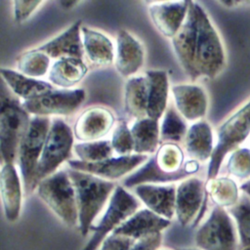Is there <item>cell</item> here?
Listing matches in <instances>:
<instances>
[{
	"mask_svg": "<svg viewBox=\"0 0 250 250\" xmlns=\"http://www.w3.org/2000/svg\"><path fill=\"white\" fill-rule=\"evenodd\" d=\"M40 199L66 226L78 228L75 190L67 170H58L43 179L35 188Z\"/></svg>",
	"mask_w": 250,
	"mask_h": 250,
	"instance_id": "5",
	"label": "cell"
},
{
	"mask_svg": "<svg viewBox=\"0 0 250 250\" xmlns=\"http://www.w3.org/2000/svg\"><path fill=\"white\" fill-rule=\"evenodd\" d=\"M148 155L133 153L124 156H112L100 162H83L78 159H69L68 167L74 170L86 172L106 181H115L128 174H132L141 167Z\"/></svg>",
	"mask_w": 250,
	"mask_h": 250,
	"instance_id": "13",
	"label": "cell"
},
{
	"mask_svg": "<svg viewBox=\"0 0 250 250\" xmlns=\"http://www.w3.org/2000/svg\"><path fill=\"white\" fill-rule=\"evenodd\" d=\"M0 93V153L2 163L17 161L20 144L28 128L31 117L20 100L4 82Z\"/></svg>",
	"mask_w": 250,
	"mask_h": 250,
	"instance_id": "4",
	"label": "cell"
},
{
	"mask_svg": "<svg viewBox=\"0 0 250 250\" xmlns=\"http://www.w3.org/2000/svg\"><path fill=\"white\" fill-rule=\"evenodd\" d=\"M174 53L191 81L214 79L225 67L222 40L203 7L189 1L187 19L173 39Z\"/></svg>",
	"mask_w": 250,
	"mask_h": 250,
	"instance_id": "1",
	"label": "cell"
},
{
	"mask_svg": "<svg viewBox=\"0 0 250 250\" xmlns=\"http://www.w3.org/2000/svg\"><path fill=\"white\" fill-rule=\"evenodd\" d=\"M62 5V7H63L64 9H71L73 6H75L76 4H78L77 1H62L60 3Z\"/></svg>",
	"mask_w": 250,
	"mask_h": 250,
	"instance_id": "40",
	"label": "cell"
},
{
	"mask_svg": "<svg viewBox=\"0 0 250 250\" xmlns=\"http://www.w3.org/2000/svg\"><path fill=\"white\" fill-rule=\"evenodd\" d=\"M229 174L238 179H248L250 177V149L236 148L229 157L227 163Z\"/></svg>",
	"mask_w": 250,
	"mask_h": 250,
	"instance_id": "35",
	"label": "cell"
},
{
	"mask_svg": "<svg viewBox=\"0 0 250 250\" xmlns=\"http://www.w3.org/2000/svg\"><path fill=\"white\" fill-rule=\"evenodd\" d=\"M81 27L82 21H76L66 29L36 48L55 61L66 57L83 59Z\"/></svg>",
	"mask_w": 250,
	"mask_h": 250,
	"instance_id": "21",
	"label": "cell"
},
{
	"mask_svg": "<svg viewBox=\"0 0 250 250\" xmlns=\"http://www.w3.org/2000/svg\"><path fill=\"white\" fill-rule=\"evenodd\" d=\"M185 118L175 107H167L160 123V141L162 143L178 144L184 141L188 132Z\"/></svg>",
	"mask_w": 250,
	"mask_h": 250,
	"instance_id": "31",
	"label": "cell"
},
{
	"mask_svg": "<svg viewBox=\"0 0 250 250\" xmlns=\"http://www.w3.org/2000/svg\"><path fill=\"white\" fill-rule=\"evenodd\" d=\"M115 123L113 112L102 105H94L83 110L74 121L72 131L75 140L95 142L104 140Z\"/></svg>",
	"mask_w": 250,
	"mask_h": 250,
	"instance_id": "14",
	"label": "cell"
},
{
	"mask_svg": "<svg viewBox=\"0 0 250 250\" xmlns=\"http://www.w3.org/2000/svg\"><path fill=\"white\" fill-rule=\"evenodd\" d=\"M51 58L37 48L21 53L17 59V70L21 74L41 79L48 75L51 68Z\"/></svg>",
	"mask_w": 250,
	"mask_h": 250,
	"instance_id": "30",
	"label": "cell"
},
{
	"mask_svg": "<svg viewBox=\"0 0 250 250\" xmlns=\"http://www.w3.org/2000/svg\"><path fill=\"white\" fill-rule=\"evenodd\" d=\"M136 240L119 235L110 233L102 243L99 250H131Z\"/></svg>",
	"mask_w": 250,
	"mask_h": 250,
	"instance_id": "37",
	"label": "cell"
},
{
	"mask_svg": "<svg viewBox=\"0 0 250 250\" xmlns=\"http://www.w3.org/2000/svg\"><path fill=\"white\" fill-rule=\"evenodd\" d=\"M0 73L7 88L22 102L36 99L56 88L49 81L28 77L11 68L1 67Z\"/></svg>",
	"mask_w": 250,
	"mask_h": 250,
	"instance_id": "23",
	"label": "cell"
},
{
	"mask_svg": "<svg viewBox=\"0 0 250 250\" xmlns=\"http://www.w3.org/2000/svg\"><path fill=\"white\" fill-rule=\"evenodd\" d=\"M22 181L15 163H2L0 191L5 218L10 223L19 220L22 205Z\"/></svg>",
	"mask_w": 250,
	"mask_h": 250,
	"instance_id": "18",
	"label": "cell"
},
{
	"mask_svg": "<svg viewBox=\"0 0 250 250\" xmlns=\"http://www.w3.org/2000/svg\"><path fill=\"white\" fill-rule=\"evenodd\" d=\"M88 73V66L80 58H61L56 60L49 70L48 81L59 89H73Z\"/></svg>",
	"mask_w": 250,
	"mask_h": 250,
	"instance_id": "26",
	"label": "cell"
},
{
	"mask_svg": "<svg viewBox=\"0 0 250 250\" xmlns=\"http://www.w3.org/2000/svg\"><path fill=\"white\" fill-rule=\"evenodd\" d=\"M145 76L147 83L146 116L159 121L167 109L169 77L162 69H149L146 71Z\"/></svg>",
	"mask_w": 250,
	"mask_h": 250,
	"instance_id": "25",
	"label": "cell"
},
{
	"mask_svg": "<svg viewBox=\"0 0 250 250\" xmlns=\"http://www.w3.org/2000/svg\"><path fill=\"white\" fill-rule=\"evenodd\" d=\"M237 229L228 210L214 206L209 217L194 233L195 247L200 250H236Z\"/></svg>",
	"mask_w": 250,
	"mask_h": 250,
	"instance_id": "10",
	"label": "cell"
},
{
	"mask_svg": "<svg viewBox=\"0 0 250 250\" xmlns=\"http://www.w3.org/2000/svg\"><path fill=\"white\" fill-rule=\"evenodd\" d=\"M43 1H23L15 0L13 1V17L17 23L25 21L29 17L41 6Z\"/></svg>",
	"mask_w": 250,
	"mask_h": 250,
	"instance_id": "36",
	"label": "cell"
},
{
	"mask_svg": "<svg viewBox=\"0 0 250 250\" xmlns=\"http://www.w3.org/2000/svg\"><path fill=\"white\" fill-rule=\"evenodd\" d=\"M110 144L113 151L118 156L130 155L134 153L133 136L131 133V128L127 125L126 121H118L112 132Z\"/></svg>",
	"mask_w": 250,
	"mask_h": 250,
	"instance_id": "34",
	"label": "cell"
},
{
	"mask_svg": "<svg viewBox=\"0 0 250 250\" xmlns=\"http://www.w3.org/2000/svg\"><path fill=\"white\" fill-rule=\"evenodd\" d=\"M200 162L185 160L183 148L174 143H161L157 150L136 171L123 181L124 188H135L143 184L169 185L192 177L198 172Z\"/></svg>",
	"mask_w": 250,
	"mask_h": 250,
	"instance_id": "2",
	"label": "cell"
},
{
	"mask_svg": "<svg viewBox=\"0 0 250 250\" xmlns=\"http://www.w3.org/2000/svg\"><path fill=\"white\" fill-rule=\"evenodd\" d=\"M175 108L186 121L202 120L208 108V97L205 90L196 84H176L171 89Z\"/></svg>",
	"mask_w": 250,
	"mask_h": 250,
	"instance_id": "17",
	"label": "cell"
},
{
	"mask_svg": "<svg viewBox=\"0 0 250 250\" xmlns=\"http://www.w3.org/2000/svg\"><path fill=\"white\" fill-rule=\"evenodd\" d=\"M244 250H250V247H246V248H244Z\"/></svg>",
	"mask_w": 250,
	"mask_h": 250,
	"instance_id": "43",
	"label": "cell"
},
{
	"mask_svg": "<svg viewBox=\"0 0 250 250\" xmlns=\"http://www.w3.org/2000/svg\"><path fill=\"white\" fill-rule=\"evenodd\" d=\"M162 242V233L152 234L134 242L131 250H157Z\"/></svg>",
	"mask_w": 250,
	"mask_h": 250,
	"instance_id": "38",
	"label": "cell"
},
{
	"mask_svg": "<svg viewBox=\"0 0 250 250\" xmlns=\"http://www.w3.org/2000/svg\"><path fill=\"white\" fill-rule=\"evenodd\" d=\"M228 212L235 221L240 244L244 248L250 247V198L243 193Z\"/></svg>",
	"mask_w": 250,
	"mask_h": 250,
	"instance_id": "33",
	"label": "cell"
},
{
	"mask_svg": "<svg viewBox=\"0 0 250 250\" xmlns=\"http://www.w3.org/2000/svg\"><path fill=\"white\" fill-rule=\"evenodd\" d=\"M205 201V184L200 178L192 176L183 180L176 188L175 216L179 224L184 228L196 225Z\"/></svg>",
	"mask_w": 250,
	"mask_h": 250,
	"instance_id": "12",
	"label": "cell"
},
{
	"mask_svg": "<svg viewBox=\"0 0 250 250\" xmlns=\"http://www.w3.org/2000/svg\"><path fill=\"white\" fill-rule=\"evenodd\" d=\"M74 140L72 128L63 119L55 118L52 120L36 169L34 190L39 182L57 172L63 162L70 159L75 145Z\"/></svg>",
	"mask_w": 250,
	"mask_h": 250,
	"instance_id": "7",
	"label": "cell"
},
{
	"mask_svg": "<svg viewBox=\"0 0 250 250\" xmlns=\"http://www.w3.org/2000/svg\"><path fill=\"white\" fill-rule=\"evenodd\" d=\"M144 62L145 50L142 43L128 30H118L113 62L117 72L126 78L135 76L142 68Z\"/></svg>",
	"mask_w": 250,
	"mask_h": 250,
	"instance_id": "16",
	"label": "cell"
},
{
	"mask_svg": "<svg viewBox=\"0 0 250 250\" xmlns=\"http://www.w3.org/2000/svg\"><path fill=\"white\" fill-rule=\"evenodd\" d=\"M250 134V101L217 129V143L208 163L206 181L218 177L226 155L237 148Z\"/></svg>",
	"mask_w": 250,
	"mask_h": 250,
	"instance_id": "8",
	"label": "cell"
},
{
	"mask_svg": "<svg viewBox=\"0 0 250 250\" xmlns=\"http://www.w3.org/2000/svg\"><path fill=\"white\" fill-rule=\"evenodd\" d=\"M131 128L134 153L153 154L160 146V124L158 120L144 117L135 119Z\"/></svg>",
	"mask_w": 250,
	"mask_h": 250,
	"instance_id": "27",
	"label": "cell"
},
{
	"mask_svg": "<svg viewBox=\"0 0 250 250\" xmlns=\"http://www.w3.org/2000/svg\"><path fill=\"white\" fill-rule=\"evenodd\" d=\"M140 206L141 201L137 196L129 192L123 186L117 185L102 218L92 227L91 237L82 250H99L104 240L141 209Z\"/></svg>",
	"mask_w": 250,
	"mask_h": 250,
	"instance_id": "6",
	"label": "cell"
},
{
	"mask_svg": "<svg viewBox=\"0 0 250 250\" xmlns=\"http://www.w3.org/2000/svg\"><path fill=\"white\" fill-rule=\"evenodd\" d=\"M51 122L52 120L49 117H31L28 128L20 144L17 162L25 194L34 190L35 173Z\"/></svg>",
	"mask_w": 250,
	"mask_h": 250,
	"instance_id": "9",
	"label": "cell"
},
{
	"mask_svg": "<svg viewBox=\"0 0 250 250\" xmlns=\"http://www.w3.org/2000/svg\"><path fill=\"white\" fill-rule=\"evenodd\" d=\"M185 150L190 159L198 162L210 160L214 151V137L210 124L205 120L193 122L184 139Z\"/></svg>",
	"mask_w": 250,
	"mask_h": 250,
	"instance_id": "24",
	"label": "cell"
},
{
	"mask_svg": "<svg viewBox=\"0 0 250 250\" xmlns=\"http://www.w3.org/2000/svg\"><path fill=\"white\" fill-rule=\"evenodd\" d=\"M124 110L135 119L146 117L147 83L145 75L127 79L124 90Z\"/></svg>",
	"mask_w": 250,
	"mask_h": 250,
	"instance_id": "28",
	"label": "cell"
},
{
	"mask_svg": "<svg viewBox=\"0 0 250 250\" xmlns=\"http://www.w3.org/2000/svg\"><path fill=\"white\" fill-rule=\"evenodd\" d=\"M188 6L189 1L151 2L147 11L155 28L163 36L173 39L187 19Z\"/></svg>",
	"mask_w": 250,
	"mask_h": 250,
	"instance_id": "15",
	"label": "cell"
},
{
	"mask_svg": "<svg viewBox=\"0 0 250 250\" xmlns=\"http://www.w3.org/2000/svg\"><path fill=\"white\" fill-rule=\"evenodd\" d=\"M81 37L84 56L92 64L104 66L114 62L115 45L105 33L82 25Z\"/></svg>",
	"mask_w": 250,
	"mask_h": 250,
	"instance_id": "22",
	"label": "cell"
},
{
	"mask_svg": "<svg viewBox=\"0 0 250 250\" xmlns=\"http://www.w3.org/2000/svg\"><path fill=\"white\" fill-rule=\"evenodd\" d=\"M205 192L215 206L225 209L235 205L240 197L235 182L228 177H217L206 181Z\"/></svg>",
	"mask_w": 250,
	"mask_h": 250,
	"instance_id": "29",
	"label": "cell"
},
{
	"mask_svg": "<svg viewBox=\"0 0 250 250\" xmlns=\"http://www.w3.org/2000/svg\"><path fill=\"white\" fill-rule=\"evenodd\" d=\"M170 225V220L156 215L147 208H141L111 233L138 240L152 234L162 233Z\"/></svg>",
	"mask_w": 250,
	"mask_h": 250,
	"instance_id": "20",
	"label": "cell"
},
{
	"mask_svg": "<svg viewBox=\"0 0 250 250\" xmlns=\"http://www.w3.org/2000/svg\"><path fill=\"white\" fill-rule=\"evenodd\" d=\"M240 189L243 191L244 194H246L250 198V180L242 183L240 186Z\"/></svg>",
	"mask_w": 250,
	"mask_h": 250,
	"instance_id": "39",
	"label": "cell"
},
{
	"mask_svg": "<svg viewBox=\"0 0 250 250\" xmlns=\"http://www.w3.org/2000/svg\"><path fill=\"white\" fill-rule=\"evenodd\" d=\"M157 250H173V249H169V248H159Z\"/></svg>",
	"mask_w": 250,
	"mask_h": 250,
	"instance_id": "42",
	"label": "cell"
},
{
	"mask_svg": "<svg viewBox=\"0 0 250 250\" xmlns=\"http://www.w3.org/2000/svg\"><path fill=\"white\" fill-rule=\"evenodd\" d=\"M176 188L173 184H143L134 188L135 194L146 208L156 215L172 220L175 217Z\"/></svg>",
	"mask_w": 250,
	"mask_h": 250,
	"instance_id": "19",
	"label": "cell"
},
{
	"mask_svg": "<svg viewBox=\"0 0 250 250\" xmlns=\"http://www.w3.org/2000/svg\"><path fill=\"white\" fill-rule=\"evenodd\" d=\"M67 173L75 190L78 229L81 235L86 236L90 233L94 222L105 203H108L117 185L92 174L71 168L67 169Z\"/></svg>",
	"mask_w": 250,
	"mask_h": 250,
	"instance_id": "3",
	"label": "cell"
},
{
	"mask_svg": "<svg viewBox=\"0 0 250 250\" xmlns=\"http://www.w3.org/2000/svg\"><path fill=\"white\" fill-rule=\"evenodd\" d=\"M73 152L83 162H100L113 156V149L108 140L95 142H79L74 145Z\"/></svg>",
	"mask_w": 250,
	"mask_h": 250,
	"instance_id": "32",
	"label": "cell"
},
{
	"mask_svg": "<svg viewBox=\"0 0 250 250\" xmlns=\"http://www.w3.org/2000/svg\"><path fill=\"white\" fill-rule=\"evenodd\" d=\"M86 93L81 88L58 89L33 100L21 102L23 108L33 116H67L83 104Z\"/></svg>",
	"mask_w": 250,
	"mask_h": 250,
	"instance_id": "11",
	"label": "cell"
},
{
	"mask_svg": "<svg viewBox=\"0 0 250 250\" xmlns=\"http://www.w3.org/2000/svg\"><path fill=\"white\" fill-rule=\"evenodd\" d=\"M173 250H200L196 247H174Z\"/></svg>",
	"mask_w": 250,
	"mask_h": 250,
	"instance_id": "41",
	"label": "cell"
}]
</instances>
